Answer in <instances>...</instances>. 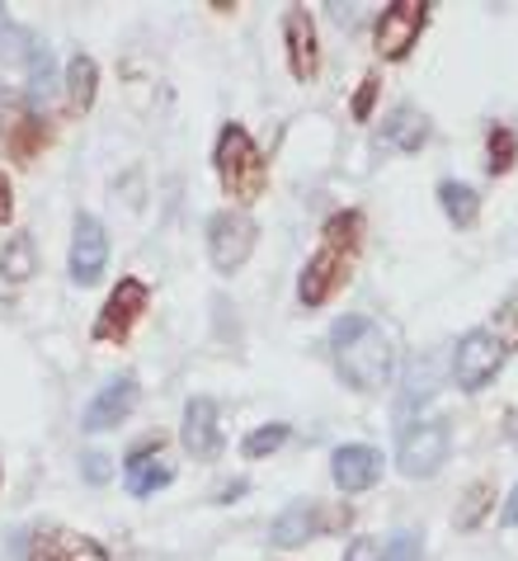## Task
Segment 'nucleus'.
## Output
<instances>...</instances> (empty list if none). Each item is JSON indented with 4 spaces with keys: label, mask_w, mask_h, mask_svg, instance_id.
Listing matches in <instances>:
<instances>
[{
    "label": "nucleus",
    "mask_w": 518,
    "mask_h": 561,
    "mask_svg": "<svg viewBox=\"0 0 518 561\" xmlns=\"http://www.w3.org/2000/svg\"><path fill=\"white\" fill-rule=\"evenodd\" d=\"M344 561H382V542L377 538H354L349 548H344Z\"/></svg>",
    "instance_id": "nucleus-31"
},
{
    "label": "nucleus",
    "mask_w": 518,
    "mask_h": 561,
    "mask_svg": "<svg viewBox=\"0 0 518 561\" xmlns=\"http://www.w3.org/2000/svg\"><path fill=\"white\" fill-rule=\"evenodd\" d=\"M123 481H128V491L137 495V501H141V495H156L161 486H170V481H175V467L161 458V439L133 448L128 462H123Z\"/></svg>",
    "instance_id": "nucleus-17"
},
{
    "label": "nucleus",
    "mask_w": 518,
    "mask_h": 561,
    "mask_svg": "<svg viewBox=\"0 0 518 561\" xmlns=\"http://www.w3.org/2000/svg\"><path fill=\"white\" fill-rule=\"evenodd\" d=\"M24 67H28V90H34V100H43L47 90H53V53H47V43H38V48L28 53ZM34 100H28V104H34Z\"/></svg>",
    "instance_id": "nucleus-27"
},
{
    "label": "nucleus",
    "mask_w": 518,
    "mask_h": 561,
    "mask_svg": "<svg viewBox=\"0 0 518 561\" xmlns=\"http://www.w3.org/2000/svg\"><path fill=\"white\" fill-rule=\"evenodd\" d=\"M330 350H335V368L354 392H382L396 373V335L372 317H339L330 325Z\"/></svg>",
    "instance_id": "nucleus-1"
},
{
    "label": "nucleus",
    "mask_w": 518,
    "mask_h": 561,
    "mask_svg": "<svg viewBox=\"0 0 518 561\" xmlns=\"http://www.w3.org/2000/svg\"><path fill=\"white\" fill-rule=\"evenodd\" d=\"M358 245H364V213L344 208V213L330 217L325 231H321V251L307 260L302 278H297V298H302L307 311L325 307L344 284H349L354 260H358Z\"/></svg>",
    "instance_id": "nucleus-2"
},
{
    "label": "nucleus",
    "mask_w": 518,
    "mask_h": 561,
    "mask_svg": "<svg viewBox=\"0 0 518 561\" xmlns=\"http://www.w3.org/2000/svg\"><path fill=\"white\" fill-rule=\"evenodd\" d=\"M212 165H217V180H222V194L241 213L269 190V161H264V151L255 147V137H250L241 123H227V128L217 133Z\"/></svg>",
    "instance_id": "nucleus-3"
},
{
    "label": "nucleus",
    "mask_w": 518,
    "mask_h": 561,
    "mask_svg": "<svg viewBox=\"0 0 518 561\" xmlns=\"http://www.w3.org/2000/svg\"><path fill=\"white\" fill-rule=\"evenodd\" d=\"M491 505H495V486H491V481H471L467 495H462V510H458V528H462V534L481 528V519L491 514Z\"/></svg>",
    "instance_id": "nucleus-22"
},
{
    "label": "nucleus",
    "mask_w": 518,
    "mask_h": 561,
    "mask_svg": "<svg viewBox=\"0 0 518 561\" xmlns=\"http://www.w3.org/2000/svg\"><path fill=\"white\" fill-rule=\"evenodd\" d=\"M94 95H100V67H94L90 53H76L67 61V104L76 108V114H85V108L94 104Z\"/></svg>",
    "instance_id": "nucleus-19"
},
{
    "label": "nucleus",
    "mask_w": 518,
    "mask_h": 561,
    "mask_svg": "<svg viewBox=\"0 0 518 561\" xmlns=\"http://www.w3.org/2000/svg\"><path fill=\"white\" fill-rule=\"evenodd\" d=\"M499 524H505V528H518V486L509 491V501H505V510H499Z\"/></svg>",
    "instance_id": "nucleus-33"
},
{
    "label": "nucleus",
    "mask_w": 518,
    "mask_h": 561,
    "mask_svg": "<svg viewBox=\"0 0 518 561\" xmlns=\"http://www.w3.org/2000/svg\"><path fill=\"white\" fill-rule=\"evenodd\" d=\"M255 241H260V227H255L250 213L222 208V213L208 217V260H212L217 274L245 270V260L255 255Z\"/></svg>",
    "instance_id": "nucleus-4"
},
{
    "label": "nucleus",
    "mask_w": 518,
    "mask_h": 561,
    "mask_svg": "<svg viewBox=\"0 0 518 561\" xmlns=\"http://www.w3.org/2000/svg\"><path fill=\"white\" fill-rule=\"evenodd\" d=\"M438 204H444L448 222L462 227V231H471L481 222V194L471 190V184H462V180H444V184H438Z\"/></svg>",
    "instance_id": "nucleus-18"
},
{
    "label": "nucleus",
    "mask_w": 518,
    "mask_h": 561,
    "mask_svg": "<svg viewBox=\"0 0 518 561\" xmlns=\"http://www.w3.org/2000/svg\"><path fill=\"white\" fill-rule=\"evenodd\" d=\"M288 425H260L255 434H245V444H241V454L245 458H264V454H278L283 444H288Z\"/></svg>",
    "instance_id": "nucleus-26"
},
{
    "label": "nucleus",
    "mask_w": 518,
    "mask_h": 561,
    "mask_svg": "<svg viewBox=\"0 0 518 561\" xmlns=\"http://www.w3.org/2000/svg\"><path fill=\"white\" fill-rule=\"evenodd\" d=\"M382 561H424V542L415 534H391V542L382 548Z\"/></svg>",
    "instance_id": "nucleus-28"
},
{
    "label": "nucleus",
    "mask_w": 518,
    "mask_h": 561,
    "mask_svg": "<svg viewBox=\"0 0 518 561\" xmlns=\"http://www.w3.org/2000/svg\"><path fill=\"white\" fill-rule=\"evenodd\" d=\"M339 524H349V505L330 514V510H321V501H292L274 519L269 542H278V548H297V542H311V538H321V534H330V528H339Z\"/></svg>",
    "instance_id": "nucleus-11"
},
{
    "label": "nucleus",
    "mask_w": 518,
    "mask_h": 561,
    "mask_svg": "<svg viewBox=\"0 0 518 561\" xmlns=\"http://www.w3.org/2000/svg\"><path fill=\"white\" fill-rule=\"evenodd\" d=\"M28 561H108V552L76 528H38L28 538Z\"/></svg>",
    "instance_id": "nucleus-14"
},
{
    "label": "nucleus",
    "mask_w": 518,
    "mask_h": 561,
    "mask_svg": "<svg viewBox=\"0 0 518 561\" xmlns=\"http://www.w3.org/2000/svg\"><path fill=\"white\" fill-rule=\"evenodd\" d=\"M514 137H518V133H514Z\"/></svg>",
    "instance_id": "nucleus-34"
},
{
    "label": "nucleus",
    "mask_w": 518,
    "mask_h": 561,
    "mask_svg": "<svg viewBox=\"0 0 518 561\" xmlns=\"http://www.w3.org/2000/svg\"><path fill=\"white\" fill-rule=\"evenodd\" d=\"M377 90H382V81H377V71H368V76H364V85H358V95H354V118H358V123H368V118H372Z\"/></svg>",
    "instance_id": "nucleus-29"
},
{
    "label": "nucleus",
    "mask_w": 518,
    "mask_h": 561,
    "mask_svg": "<svg viewBox=\"0 0 518 561\" xmlns=\"http://www.w3.org/2000/svg\"><path fill=\"white\" fill-rule=\"evenodd\" d=\"M387 142L396 151H419L424 142H429V118H424L419 108L401 104L396 114H391V123H387Z\"/></svg>",
    "instance_id": "nucleus-20"
},
{
    "label": "nucleus",
    "mask_w": 518,
    "mask_h": 561,
    "mask_svg": "<svg viewBox=\"0 0 518 561\" xmlns=\"http://www.w3.org/2000/svg\"><path fill=\"white\" fill-rule=\"evenodd\" d=\"M485 156H491V175H509L514 170V161H518V137H514V128H505V123H495L491 128V137H485Z\"/></svg>",
    "instance_id": "nucleus-23"
},
{
    "label": "nucleus",
    "mask_w": 518,
    "mask_h": 561,
    "mask_svg": "<svg viewBox=\"0 0 518 561\" xmlns=\"http://www.w3.org/2000/svg\"><path fill=\"white\" fill-rule=\"evenodd\" d=\"M147 307H151V288L141 284V278H118V288L108 293V302H104L100 317H94V331L90 335L100 340V345H123Z\"/></svg>",
    "instance_id": "nucleus-9"
},
{
    "label": "nucleus",
    "mask_w": 518,
    "mask_h": 561,
    "mask_svg": "<svg viewBox=\"0 0 518 561\" xmlns=\"http://www.w3.org/2000/svg\"><path fill=\"white\" fill-rule=\"evenodd\" d=\"M53 142V128H47V118L38 114L28 100L10 95L0 100V147L10 151V161L20 165H34V156Z\"/></svg>",
    "instance_id": "nucleus-6"
},
{
    "label": "nucleus",
    "mask_w": 518,
    "mask_h": 561,
    "mask_svg": "<svg viewBox=\"0 0 518 561\" xmlns=\"http://www.w3.org/2000/svg\"><path fill=\"white\" fill-rule=\"evenodd\" d=\"M38 270V255H34V237L28 231H20V237L5 241V251H0V278L5 284H28Z\"/></svg>",
    "instance_id": "nucleus-21"
},
{
    "label": "nucleus",
    "mask_w": 518,
    "mask_h": 561,
    "mask_svg": "<svg viewBox=\"0 0 518 561\" xmlns=\"http://www.w3.org/2000/svg\"><path fill=\"white\" fill-rule=\"evenodd\" d=\"M429 0H391L382 10V20H377V57L382 61H405L411 48L419 43L424 24H429Z\"/></svg>",
    "instance_id": "nucleus-8"
},
{
    "label": "nucleus",
    "mask_w": 518,
    "mask_h": 561,
    "mask_svg": "<svg viewBox=\"0 0 518 561\" xmlns=\"http://www.w3.org/2000/svg\"><path fill=\"white\" fill-rule=\"evenodd\" d=\"M10 217H14V184L0 175V222H10Z\"/></svg>",
    "instance_id": "nucleus-32"
},
{
    "label": "nucleus",
    "mask_w": 518,
    "mask_h": 561,
    "mask_svg": "<svg viewBox=\"0 0 518 561\" xmlns=\"http://www.w3.org/2000/svg\"><path fill=\"white\" fill-rule=\"evenodd\" d=\"M34 48H38V38L28 34V28L10 24L5 14H0V61H14V67H24L28 53H34Z\"/></svg>",
    "instance_id": "nucleus-24"
},
{
    "label": "nucleus",
    "mask_w": 518,
    "mask_h": 561,
    "mask_svg": "<svg viewBox=\"0 0 518 561\" xmlns=\"http://www.w3.org/2000/svg\"><path fill=\"white\" fill-rule=\"evenodd\" d=\"M448 448H452L448 420H438V415H434V420H415V425L401 434V448H396L401 477H411V481L438 477V467L448 462Z\"/></svg>",
    "instance_id": "nucleus-5"
},
{
    "label": "nucleus",
    "mask_w": 518,
    "mask_h": 561,
    "mask_svg": "<svg viewBox=\"0 0 518 561\" xmlns=\"http://www.w3.org/2000/svg\"><path fill=\"white\" fill-rule=\"evenodd\" d=\"M104 264H108V231L100 217L90 213H76V227H71V255H67V274L71 284H100L104 278Z\"/></svg>",
    "instance_id": "nucleus-10"
},
{
    "label": "nucleus",
    "mask_w": 518,
    "mask_h": 561,
    "mask_svg": "<svg viewBox=\"0 0 518 561\" xmlns=\"http://www.w3.org/2000/svg\"><path fill=\"white\" fill-rule=\"evenodd\" d=\"M485 331H491V335L499 340V350H505V354H514V350H518V293H514V298L499 302V311H495L491 321H485Z\"/></svg>",
    "instance_id": "nucleus-25"
},
{
    "label": "nucleus",
    "mask_w": 518,
    "mask_h": 561,
    "mask_svg": "<svg viewBox=\"0 0 518 561\" xmlns=\"http://www.w3.org/2000/svg\"><path fill=\"white\" fill-rule=\"evenodd\" d=\"M81 472H85L90 486H104V481L114 477V462H108V454H85L81 458Z\"/></svg>",
    "instance_id": "nucleus-30"
},
{
    "label": "nucleus",
    "mask_w": 518,
    "mask_h": 561,
    "mask_svg": "<svg viewBox=\"0 0 518 561\" xmlns=\"http://www.w3.org/2000/svg\"><path fill=\"white\" fill-rule=\"evenodd\" d=\"M133 407H137V378H133V373H123V378H108V382L100 387V392H94L90 407H85L81 430H85V434L118 430L123 420L133 415Z\"/></svg>",
    "instance_id": "nucleus-12"
},
{
    "label": "nucleus",
    "mask_w": 518,
    "mask_h": 561,
    "mask_svg": "<svg viewBox=\"0 0 518 561\" xmlns=\"http://www.w3.org/2000/svg\"><path fill=\"white\" fill-rule=\"evenodd\" d=\"M180 444H184L198 462H212L217 454H222V415H217V401H212V397H194V401L184 407Z\"/></svg>",
    "instance_id": "nucleus-13"
},
{
    "label": "nucleus",
    "mask_w": 518,
    "mask_h": 561,
    "mask_svg": "<svg viewBox=\"0 0 518 561\" xmlns=\"http://www.w3.org/2000/svg\"><path fill=\"white\" fill-rule=\"evenodd\" d=\"M505 358L509 354L499 350V340L485 331V325H471L458 340V350H452V378H458L462 392H481V387H491L499 378Z\"/></svg>",
    "instance_id": "nucleus-7"
},
{
    "label": "nucleus",
    "mask_w": 518,
    "mask_h": 561,
    "mask_svg": "<svg viewBox=\"0 0 518 561\" xmlns=\"http://www.w3.org/2000/svg\"><path fill=\"white\" fill-rule=\"evenodd\" d=\"M330 477H335V486L344 495H358V491L377 486L382 454H377L372 444H344V448H335V458H330Z\"/></svg>",
    "instance_id": "nucleus-16"
},
{
    "label": "nucleus",
    "mask_w": 518,
    "mask_h": 561,
    "mask_svg": "<svg viewBox=\"0 0 518 561\" xmlns=\"http://www.w3.org/2000/svg\"><path fill=\"white\" fill-rule=\"evenodd\" d=\"M283 43H288V71L297 81H311L321 71V43H316V24H311L302 5L283 14Z\"/></svg>",
    "instance_id": "nucleus-15"
}]
</instances>
